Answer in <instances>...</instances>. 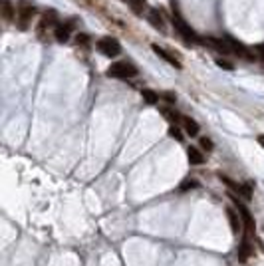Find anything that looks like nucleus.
<instances>
[{"label": "nucleus", "instance_id": "1", "mask_svg": "<svg viewBox=\"0 0 264 266\" xmlns=\"http://www.w3.org/2000/svg\"><path fill=\"white\" fill-rule=\"evenodd\" d=\"M171 22H173V26H175V32H179L187 42H191V44H203V38L181 18V14H177V12H173V16H171Z\"/></svg>", "mask_w": 264, "mask_h": 266}, {"label": "nucleus", "instance_id": "2", "mask_svg": "<svg viewBox=\"0 0 264 266\" xmlns=\"http://www.w3.org/2000/svg\"><path fill=\"white\" fill-rule=\"evenodd\" d=\"M107 76L117 78V80H127V78L137 76V68L131 62H115L107 68Z\"/></svg>", "mask_w": 264, "mask_h": 266}, {"label": "nucleus", "instance_id": "3", "mask_svg": "<svg viewBox=\"0 0 264 266\" xmlns=\"http://www.w3.org/2000/svg\"><path fill=\"white\" fill-rule=\"evenodd\" d=\"M34 16H36V6H34L32 2H28V0H22V2L18 4V12H16L18 28H20V30H26Z\"/></svg>", "mask_w": 264, "mask_h": 266}, {"label": "nucleus", "instance_id": "4", "mask_svg": "<svg viewBox=\"0 0 264 266\" xmlns=\"http://www.w3.org/2000/svg\"><path fill=\"white\" fill-rule=\"evenodd\" d=\"M228 197H230V201L234 203V207L238 209V213H240V218H242V222H244V228H246V234H254V218H252V214L250 211L246 209V205L238 199V195L236 193H228Z\"/></svg>", "mask_w": 264, "mask_h": 266}, {"label": "nucleus", "instance_id": "5", "mask_svg": "<svg viewBox=\"0 0 264 266\" xmlns=\"http://www.w3.org/2000/svg\"><path fill=\"white\" fill-rule=\"evenodd\" d=\"M98 50L104 54V56H107V58H115V56L121 54V44L115 38L106 36V38H100L98 40Z\"/></svg>", "mask_w": 264, "mask_h": 266}, {"label": "nucleus", "instance_id": "6", "mask_svg": "<svg viewBox=\"0 0 264 266\" xmlns=\"http://www.w3.org/2000/svg\"><path fill=\"white\" fill-rule=\"evenodd\" d=\"M228 40V44H230V50L232 54H236L238 58H244V60H254L256 58V52H252L248 46H244L242 42H236L234 38H226Z\"/></svg>", "mask_w": 264, "mask_h": 266}, {"label": "nucleus", "instance_id": "7", "mask_svg": "<svg viewBox=\"0 0 264 266\" xmlns=\"http://www.w3.org/2000/svg\"><path fill=\"white\" fill-rule=\"evenodd\" d=\"M74 26H76V22H74V20H68V22H64V24H58V28L54 30L56 40H58L60 44L68 42V40H70V34L74 32Z\"/></svg>", "mask_w": 264, "mask_h": 266}, {"label": "nucleus", "instance_id": "8", "mask_svg": "<svg viewBox=\"0 0 264 266\" xmlns=\"http://www.w3.org/2000/svg\"><path fill=\"white\" fill-rule=\"evenodd\" d=\"M228 187H230V191L232 193H236L238 197H242V199H246V201H250L252 199V191H250V187H246V185H240V183H234L232 179H228V177H220Z\"/></svg>", "mask_w": 264, "mask_h": 266}, {"label": "nucleus", "instance_id": "9", "mask_svg": "<svg viewBox=\"0 0 264 266\" xmlns=\"http://www.w3.org/2000/svg\"><path fill=\"white\" fill-rule=\"evenodd\" d=\"M203 44L205 46H211L212 50H216V52H222V54H230L232 50H230V44H228V40L224 38H203Z\"/></svg>", "mask_w": 264, "mask_h": 266}, {"label": "nucleus", "instance_id": "10", "mask_svg": "<svg viewBox=\"0 0 264 266\" xmlns=\"http://www.w3.org/2000/svg\"><path fill=\"white\" fill-rule=\"evenodd\" d=\"M56 20H58V18H56V12H54V10L46 12V14L42 16V20H40V24H38V36H40V38H44L46 28H54V30L58 28V26H56Z\"/></svg>", "mask_w": 264, "mask_h": 266}, {"label": "nucleus", "instance_id": "11", "mask_svg": "<svg viewBox=\"0 0 264 266\" xmlns=\"http://www.w3.org/2000/svg\"><path fill=\"white\" fill-rule=\"evenodd\" d=\"M153 52L157 54L159 58H163L165 62H169L171 66H175V68H179V70H181V62H179V58H177V56H173L171 52H167L165 48H161V46H157V44H153Z\"/></svg>", "mask_w": 264, "mask_h": 266}, {"label": "nucleus", "instance_id": "12", "mask_svg": "<svg viewBox=\"0 0 264 266\" xmlns=\"http://www.w3.org/2000/svg\"><path fill=\"white\" fill-rule=\"evenodd\" d=\"M250 252H252V246H250V234H244L242 244H240V248H238V260L244 262V260L250 256Z\"/></svg>", "mask_w": 264, "mask_h": 266}, {"label": "nucleus", "instance_id": "13", "mask_svg": "<svg viewBox=\"0 0 264 266\" xmlns=\"http://www.w3.org/2000/svg\"><path fill=\"white\" fill-rule=\"evenodd\" d=\"M147 20H149V22H151V26H155L157 30H165V22H163V18H161V12H159V10L151 8V10H149Z\"/></svg>", "mask_w": 264, "mask_h": 266}, {"label": "nucleus", "instance_id": "14", "mask_svg": "<svg viewBox=\"0 0 264 266\" xmlns=\"http://www.w3.org/2000/svg\"><path fill=\"white\" fill-rule=\"evenodd\" d=\"M183 127H185V131L191 135V137H195L197 133H199V123L195 121V119H191V117H183Z\"/></svg>", "mask_w": 264, "mask_h": 266}, {"label": "nucleus", "instance_id": "15", "mask_svg": "<svg viewBox=\"0 0 264 266\" xmlns=\"http://www.w3.org/2000/svg\"><path fill=\"white\" fill-rule=\"evenodd\" d=\"M226 213H228V220H230V230L234 232V234H238L240 232V220H238V214L234 209H226Z\"/></svg>", "mask_w": 264, "mask_h": 266}, {"label": "nucleus", "instance_id": "16", "mask_svg": "<svg viewBox=\"0 0 264 266\" xmlns=\"http://www.w3.org/2000/svg\"><path fill=\"white\" fill-rule=\"evenodd\" d=\"M187 157L191 161V165H201V163L205 161L203 153H201L197 147H189V149H187Z\"/></svg>", "mask_w": 264, "mask_h": 266}, {"label": "nucleus", "instance_id": "17", "mask_svg": "<svg viewBox=\"0 0 264 266\" xmlns=\"http://www.w3.org/2000/svg\"><path fill=\"white\" fill-rule=\"evenodd\" d=\"M2 16H4L6 22H12V20H14L16 12H14L12 4H10V0H2Z\"/></svg>", "mask_w": 264, "mask_h": 266}, {"label": "nucleus", "instance_id": "18", "mask_svg": "<svg viewBox=\"0 0 264 266\" xmlns=\"http://www.w3.org/2000/svg\"><path fill=\"white\" fill-rule=\"evenodd\" d=\"M141 96H143V100H145L147 104H151V106H155V104L159 102V96L153 92V90H143Z\"/></svg>", "mask_w": 264, "mask_h": 266}, {"label": "nucleus", "instance_id": "19", "mask_svg": "<svg viewBox=\"0 0 264 266\" xmlns=\"http://www.w3.org/2000/svg\"><path fill=\"white\" fill-rule=\"evenodd\" d=\"M127 2H129V6H131V10H133V12H137V14H141V12H143L145 0H127Z\"/></svg>", "mask_w": 264, "mask_h": 266}, {"label": "nucleus", "instance_id": "20", "mask_svg": "<svg viewBox=\"0 0 264 266\" xmlns=\"http://www.w3.org/2000/svg\"><path fill=\"white\" fill-rule=\"evenodd\" d=\"M163 115H167V119H171V121H183V117L171 109H163Z\"/></svg>", "mask_w": 264, "mask_h": 266}, {"label": "nucleus", "instance_id": "21", "mask_svg": "<svg viewBox=\"0 0 264 266\" xmlns=\"http://www.w3.org/2000/svg\"><path fill=\"white\" fill-rule=\"evenodd\" d=\"M169 135H171V137H175L177 141H183V133H181V129H179L177 125L169 127Z\"/></svg>", "mask_w": 264, "mask_h": 266}, {"label": "nucleus", "instance_id": "22", "mask_svg": "<svg viewBox=\"0 0 264 266\" xmlns=\"http://www.w3.org/2000/svg\"><path fill=\"white\" fill-rule=\"evenodd\" d=\"M193 187H197V183H195L193 179H187V181L181 185V191H187V189H193Z\"/></svg>", "mask_w": 264, "mask_h": 266}, {"label": "nucleus", "instance_id": "23", "mask_svg": "<svg viewBox=\"0 0 264 266\" xmlns=\"http://www.w3.org/2000/svg\"><path fill=\"white\" fill-rule=\"evenodd\" d=\"M201 145H203L207 151H211L212 149V141L211 139H207V137H203V139H201Z\"/></svg>", "mask_w": 264, "mask_h": 266}, {"label": "nucleus", "instance_id": "24", "mask_svg": "<svg viewBox=\"0 0 264 266\" xmlns=\"http://www.w3.org/2000/svg\"><path fill=\"white\" fill-rule=\"evenodd\" d=\"M216 64H218L220 68H224V70H232V64H230V62H224V60H218Z\"/></svg>", "mask_w": 264, "mask_h": 266}, {"label": "nucleus", "instance_id": "25", "mask_svg": "<svg viewBox=\"0 0 264 266\" xmlns=\"http://www.w3.org/2000/svg\"><path fill=\"white\" fill-rule=\"evenodd\" d=\"M163 98H165V100H167V102H171V104H173V102H175V96H173V94H165V96H163Z\"/></svg>", "mask_w": 264, "mask_h": 266}, {"label": "nucleus", "instance_id": "26", "mask_svg": "<svg viewBox=\"0 0 264 266\" xmlns=\"http://www.w3.org/2000/svg\"><path fill=\"white\" fill-rule=\"evenodd\" d=\"M258 143H260V145L264 147V135H258Z\"/></svg>", "mask_w": 264, "mask_h": 266}]
</instances>
